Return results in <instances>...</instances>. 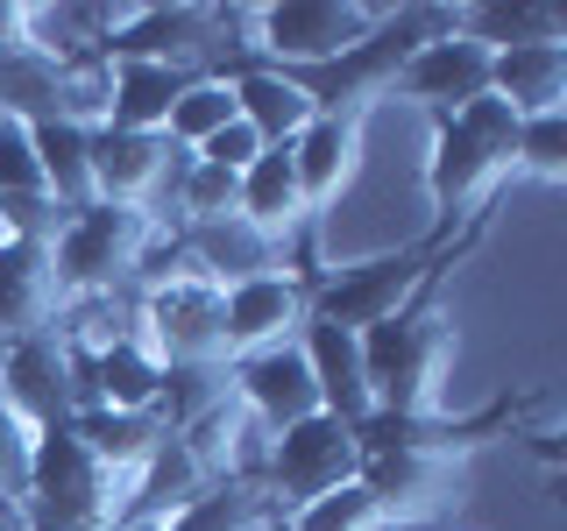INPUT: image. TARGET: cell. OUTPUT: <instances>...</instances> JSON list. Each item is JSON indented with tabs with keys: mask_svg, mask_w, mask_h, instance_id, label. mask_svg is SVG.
Segmentation results:
<instances>
[{
	"mask_svg": "<svg viewBox=\"0 0 567 531\" xmlns=\"http://www.w3.org/2000/svg\"><path fill=\"white\" fill-rule=\"evenodd\" d=\"M85 156H93V206H128L164 220L171 185L192 149L171 135H135V128H85Z\"/></svg>",
	"mask_w": 567,
	"mask_h": 531,
	"instance_id": "cell-9",
	"label": "cell"
},
{
	"mask_svg": "<svg viewBox=\"0 0 567 531\" xmlns=\"http://www.w3.org/2000/svg\"><path fill=\"white\" fill-rule=\"evenodd\" d=\"M29 149H35V170H43V199L64 206V212H85L93 206V156H85V128L71 121H29Z\"/></svg>",
	"mask_w": 567,
	"mask_h": 531,
	"instance_id": "cell-25",
	"label": "cell"
},
{
	"mask_svg": "<svg viewBox=\"0 0 567 531\" xmlns=\"http://www.w3.org/2000/svg\"><path fill=\"white\" fill-rule=\"evenodd\" d=\"M121 496H128V482H114V475L71 439V425L35 439L29 489H22L29 531H114L121 524Z\"/></svg>",
	"mask_w": 567,
	"mask_h": 531,
	"instance_id": "cell-5",
	"label": "cell"
},
{
	"mask_svg": "<svg viewBox=\"0 0 567 531\" xmlns=\"http://www.w3.org/2000/svg\"><path fill=\"white\" fill-rule=\"evenodd\" d=\"M306 347V368H312V389H319V412L341 418V425H362L377 404H369V383H362V341L348 326H327V319H306L298 333Z\"/></svg>",
	"mask_w": 567,
	"mask_h": 531,
	"instance_id": "cell-19",
	"label": "cell"
},
{
	"mask_svg": "<svg viewBox=\"0 0 567 531\" xmlns=\"http://www.w3.org/2000/svg\"><path fill=\"white\" fill-rule=\"evenodd\" d=\"M312 277L277 270V277H256V283L220 291V347H227V362L298 341V333H306V319H312Z\"/></svg>",
	"mask_w": 567,
	"mask_h": 531,
	"instance_id": "cell-12",
	"label": "cell"
},
{
	"mask_svg": "<svg viewBox=\"0 0 567 531\" xmlns=\"http://www.w3.org/2000/svg\"><path fill=\"white\" fill-rule=\"evenodd\" d=\"M35 439H43V433H29V425L14 418L8 404H0V496H8V503H22V489H29Z\"/></svg>",
	"mask_w": 567,
	"mask_h": 531,
	"instance_id": "cell-29",
	"label": "cell"
},
{
	"mask_svg": "<svg viewBox=\"0 0 567 531\" xmlns=\"http://www.w3.org/2000/svg\"><path fill=\"white\" fill-rule=\"evenodd\" d=\"M511 177L567 185V114H532V121H518V142H511Z\"/></svg>",
	"mask_w": 567,
	"mask_h": 531,
	"instance_id": "cell-28",
	"label": "cell"
},
{
	"mask_svg": "<svg viewBox=\"0 0 567 531\" xmlns=\"http://www.w3.org/2000/svg\"><path fill=\"white\" fill-rule=\"evenodd\" d=\"M489 227V206L475 212L468 235H433L419 248H390V256H369V262H341V270H319L312 277V319H327V326H348V333H369L377 319L404 312L412 298L425 291V277L440 270V262L454 256V248H475Z\"/></svg>",
	"mask_w": 567,
	"mask_h": 531,
	"instance_id": "cell-3",
	"label": "cell"
},
{
	"mask_svg": "<svg viewBox=\"0 0 567 531\" xmlns=\"http://www.w3.org/2000/svg\"><path fill=\"white\" fill-rule=\"evenodd\" d=\"M354 475H362L354 425L327 418V412H312V418H298V425H284V433L262 439V468H256V482L277 496V510H298V503H312V496H327V489L354 482Z\"/></svg>",
	"mask_w": 567,
	"mask_h": 531,
	"instance_id": "cell-7",
	"label": "cell"
},
{
	"mask_svg": "<svg viewBox=\"0 0 567 531\" xmlns=\"http://www.w3.org/2000/svg\"><path fill=\"white\" fill-rule=\"evenodd\" d=\"M0 354H8V333H0Z\"/></svg>",
	"mask_w": 567,
	"mask_h": 531,
	"instance_id": "cell-31",
	"label": "cell"
},
{
	"mask_svg": "<svg viewBox=\"0 0 567 531\" xmlns=\"http://www.w3.org/2000/svg\"><path fill=\"white\" fill-rule=\"evenodd\" d=\"M447 14L468 43L489 50V58L496 50H532V43H567V14L546 8V0H504V8L475 0V8H447Z\"/></svg>",
	"mask_w": 567,
	"mask_h": 531,
	"instance_id": "cell-24",
	"label": "cell"
},
{
	"mask_svg": "<svg viewBox=\"0 0 567 531\" xmlns=\"http://www.w3.org/2000/svg\"><path fill=\"white\" fill-rule=\"evenodd\" d=\"M64 305L58 262H50V241H0V333L22 341V333H50V319Z\"/></svg>",
	"mask_w": 567,
	"mask_h": 531,
	"instance_id": "cell-17",
	"label": "cell"
},
{
	"mask_svg": "<svg viewBox=\"0 0 567 531\" xmlns=\"http://www.w3.org/2000/svg\"><path fill=\"white\" fill-rule=\"evenodd\" d=\"M164 220L150 212H128V206H85L71 212L50 241V262H58V283L64 298H85V291H135V262L150 235Z\"/></svg>",
	"mask_w": 567,
	"mask_h": 531,
	"instance_id": "cell-6",
	"label": "cell"
},
{
	"mask_svg": "<svg viewBox=\"0 0 567 531\" xmlns=\"http://www.w3.org/2000/svg\"><path fill=\"white\" fill-rule=\"evenodd\" d=\"M79 368V404H106V412H156V397H164V362H156L150 347L135 341H114L100 354H85Z\"/></svg>",
	"mask_w": 567,
	"mask_h": 531,
	"instance_id": "cell-20",
	"label": "cell"
},
{
	"mask_svg": "<svg viewBox=\"0 0 567 531\" xmlns=\"http://www.w3.org/2000/svg\"><path fill=\"white\" fill-rule=\"evenodd\" d=\"M106 64H114V93H106V121H100V128H135V135H164L177 93L199 79V71L135 64V58H106Z\"/></svg>",
	"mask_w": 567,
	"mask_h": 531,
	"instance_id": "cell-23",
	"label": "cell"
},
{
	"mask_svg": "<svg viewBox=\"0 0 567 531\" xmlns=\"http://www.w3.org/2000/svg\"><path fill=\"white\" fill-rule=\"evenodd\" d=\"M354 482L377 496L390 531H425V524H440L461 496H468V468H461V460L383 447V454H362V475H354Z\"/></svg>",
	"mask_w": 567,
	"mask_h": 531,
	"instance_id": "cell-10",
	"label": "cell"
},
{
	"mask_svg": "<svg viewBox=\"0 0 567 531\" xmlns=\"http://www.w3.org/2000/svg\"><path fill=\"white\" fill-rule=\"evenodd\" d=\"M235 121V85L220 79V71H199V79L177 93V106H171V121H164V135L177 142V149H199V142H213Z\"/></svg>",
	"mask_w": 567,
	"mask_h": 531,
	"instance_id": "cell-26",
	"label": "cell"
},
{
	"mask_svg": "<svg viewBox=\"0 0 567 531\" xmlns=\"http://www.w3.org/2000/svg\"><path fill=\"white\" fill-rule=\"evenodd\" d=\"M489 100H504L518 121L567 114V43L496 50V58H489Z\"/></svg>",
	"mask_w": 567,
	"mask_h": 531,
	"instance_id": "cell-21",
	"label": "cell"
},
{
	"mask_svg": "<svg viewBox=\"0 0 567 531\" xmlns=\"http://www.w3.org/2000/svg\"><path fill=\"white\" fill-rule=\"evenodd\" d=\"M164 433L171 425L156 412H106V404H79V412H71V439H79L114 482H135V468L164 447Z\"/></svg>",
	"mask_w": 567,
	"mask_h": 531,
	"instance_id": "cell-22",
	"label": "cell"
},
{
	"mask_svg": "<svg viewBox=\"0 0 567 531\" xmlns=\"http://www.w3.org/2000/svg\"><path fill=\"white\" fill-rule=\"evenodd\" d=\"M377 22H383L377 0H262V8H241V50L248 64L312 71L348 58Z\"/></svg>",
	"mask_w": 567,
	"mask_h": 531,
	"instance_id": "cell-4",
	"label": "cell"
},
{
	"mask_svg": "<svg viewBox=\"0 0 567 531\" xmlns=\"http://www.w3.org/2000/svg\"><path fill=\"white\" fill-rule=\"evenodd\" d=\"M277 531H390V524H383L377 496H369L362 482H341V489L312 496V503L284 510V524H277Z\"/></svg>",
	"mask_w": 567,
	"mask_h": 531,
	"instance_id": "cell-27",
	"label": "cell"
},
{
	"mask_svg": "<svg viewBox=\"0 0 567 531\" xmlns=\"http://www.w3.org/2000/svg\"><path fill=\"white\" fill-rule=\"evenodd\" d=\"M227 389H235V404L262 425V433H284V425L319 412V389H312V368H306V347L298 341L227 362Z\"/></svg>",
	"mask_w": 567,
	"mask_h": 531,
	"instance_id": "cell-14",
	"label": "cell"
},
{
	"mask_svg": "<svg viewBox=\"0 0 567 531\" xmlns=\"http://www.w3.org/2000/svg\"><path fill=\"white\" fill-rule=\"evenodd\" d=\"M511 142H518V114L504 100H468L461 114L433 121V156H425V199L440 212V235L454 227V212L496 206L511 177Z\"/></svg>",
	"mask_w": 567,
	"mask_h": 531,
	"instance_id": "cell-2",
	"label": "cell"
},
{
	"mask_svg": "<svg viewBox=\"0 0 567 531\" xmlns=\"http://www.w3.org/2000/svg\"><path fill=\"white\" fill-rule=\"evenodd\" d=\"M0 404L29 425V433H58L79 412V368L58 333H22L0 354Z\"/></svg>",
	"mask_w": 567,
	"mask_h": 531,
	"instance_id": "cell-11",
	"label": "cell"
},
{
	"mask_svg": "<svg viewBox=\"0 0 567 531\" xmlns=\"http://www.w3.org/2000/svg\"><path fill=\"white\" fill-rule=\"evenodd\" d=\"M362 128H369V121L312 114V128L291 142V170H298V191H306V212H312V220L327 206H341V191L362 177Z\"/></svg>",
	"mask_w": 567,
	"mask_h": 531,
	"instance_id": "cell-16",
	"label": "cell"
},
{
	"mask_svg": "<svg viewBox=\"0 0 567 531\" xmlns=\"http://www.w3.org/2000/svg\"><path fill=\"white\" fill-rule=\"evenodd\" d=\"M461 256H468V248H454L440 270H454ZM440 270L425 277V291L404 312H390L369 333H354V341H362V383H369V404H377V412H398V418L447 412V376H454L461 333H454V312L440 305Z\"/></svg>",
	"mask_w": 567,
	"mask_h": 531,
	"instance_id": "cell-1",
	"label": "cell"
},
{
	"mask_svg": "<svg viewBox=\"0 0 567 531\" xmlns=\"http://www.w3.org/2000/svg\"><path fill=\"white\" fill-rule=\"evenodd\" d=\"M227 85H235V114L262 135V149H291L319 114L312 93L277 64H241V71H227Z\"/></svg>",
	"mask_w": 567,
	"mask_h": 531,
	"instance_id": "cell-18",
	"label": "cell"
},
{
	"mask_svg": "<svg viewBox=\"0 0 567 531\" xmlns=\"http://www.w3.org/2000/svg\"><path fill=\"white\" fill-rule=\"evenodd\" d=\"M135 341L164 368L227 362V347H220V291H213L206 277H192V270L135 291Z\"/></svg>",
	"mask_w": 567,
	"mask_h": 531,
	"instance_id": "cell-8",
	"label": "cell"
},
{
	"mask_svg": "<svg viewBox=\"0 0 567 531\" xmlns=\"http://www.w3.org/2000/svg\"><path fill=\"white\" fill-rule=\"evenodd\" d=\"M192 156H199V164H213V170H227V177H241V170H248V164L262 156V135H256V128H248V121L235 114V121H227L220 135H213V142H199Z\"/></svg>",
	"mask_w": 567,
	"mask_h": 531,
	"instance_id": "cell-30",
	"label": "cell"
},
{
	"mask_svg": "<svg viewBox=\"0 0 567 531\" xmlns=\"http://www.w3.org/2000/svg\"><path fill=\"white\" fill-rule=\"evenodd\" d=\"M483 93H489V50L468 43V35L454 29V14H447V29L425 35L412 58L398 64V79H390V100H412V106H425L433 121L461 114V106L483 100Z\"/></svg>",
	"mask_w": 567,
	"mask_h": 531,
	"instance_id": "cell-13",
	"label": "cell"
},
{
	"mask_svg": "<svg viewBox=\"0 0 567 531\" xmlns=\"http://www.w3.org/2000/svg\"><path fill=\"white\" fill-rule=\"evenodd\" d=\"M177 235H185L192 277H206L213 291H235V283H256V277L291 270V262H284V248L270 235H256L241 212H227V220H199V227H177Z\"/></svg>",
	"mask_w": 567,
	"mask_h": 531,
	"instance_id": "cell-15",
	"label": "cell"
}]
</instances>
